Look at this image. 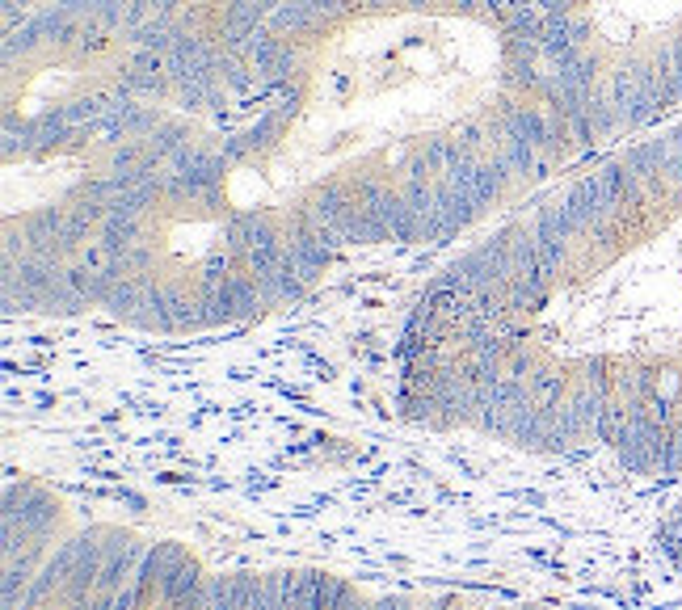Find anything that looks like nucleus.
Here are the masks:
<instances>
[{
  "label": "nucleus",
  "instance_id": "f257e3e1",
  "mask_svg": "<svg viewBox=\"0 0 682 610\" xmlns=\"http://www.w3.org/2000/svg\"><path fill=\"white\" fill-rule=\"evenodd\" d=\"M215 127L333 261L455 240L586 156L527 0H295Z\"/></svg>",
  "mask_w": 682,
  "mask_h": 610
},
{
  "label": "nucleus",
  "instance_id": "f03ea898",
  "mask_svg": "<svg viewBox=\"0 0 682 610\" xmlns=\"http://www.w3.org/2000/svg\"><path fill=\"white\" fill-rule=\"evenodd\" d=\"M400 409L682 476V118L531 194L430 282L400 341Z\"/></svg>",
  "mask_w": 682,
  "mask_h": 610
},
{
  "label": "nucleus",
  "instance_id": "7ed1b4c3",
  "mask_svg": "<svg viewBox=\"0 0 682 610\" xmlns=\"http://www.w3.org/2000/svg\"><path fill=\"white\" fill-rule=\"evenodd\" d=\"M333 266L283 211L236 186L203 118L118 207L89 303L131 329L186 337L283 312Z\"/></svg>",
  "mask_w": 682,
  "mask_h": 610
},
{
  "label": "nucleus",
  "instance_id": "20e7f679",
  "mask_svg": "<svg viewBox=\"0 0 682 610\" xmlns=\"http://www.w3.org/2000/svg\"><path fill=\"white\" fill-rule=\"evenodd\" d=\"M198 122L165 101H135L59 131L0 139L5 308L26 316L89 312L97 257L118 207Z\"/></svg>",
  "mask_w": 682,
  "mask_h": 610
},
{
  "label": "nucleus",
  "instance_id": "39448f33",
  "mask_svg": "<svg viewBox=\"0 0 682 610\" xmlns=\"http://www.w3.org/2000/svg\"><path fill=\"white\" fill-rule=\"evenodd\" d=\"M586 152L682 118V0H527Z\"/></svg>",
  "mask_w": 682,
  "mask_h": 610
},
{
  "label": "nucleus",
  "instance_id": "423d86ee",
  "mask_svg": "<svg viewBox=\"0 0 682 610\" xmlns=\"http://www.w3.org/2000/svg\"><path fill=\"white\" fill-rule=\"evenodd\" d=\"M135 101H165V85L131 0H51L5 30L0 139L59 131Z\"/></svg>",
  "mask_w": 682,
  "mask_h": 610
},
{
  "label": "nucleus",
  "instance_id": "0eeeda50",
  "mask_svg": "<svg viewBox=\"0 0 682 610\" xmlns=\"http://www.w3.org/2000/svg\"><path fill=\"white\" fill-rule=\"evenodd\" d=\"M295 0H131L173 110L228 118L262 30Z\"/></svg>",
  "mask_w": 682,
  "mask_h": 610
},
{
  "label": "nucleus",
  "instance_id": "6e6552de",
  "mask_svg": "<svg viewBox=\"0 0 682 610\" xmlns=\"http://www.w3.org/2000/svg\"><path fill=\"white\" fill-rule=\"evenodd\" d=\"M64 522V505L43 480L22 476L5 488V610L22 602L64 535Z\"/></svg>",
  "mask_w": 682,
  "mask_h": 610
},
{
  "label": "nucleus",
  "instance_id": "1a4fd4ad",
  "mask_svg": "<svg viewBox=\"0 0 682 610\" xmlns=\"http://www.w3.org/2000/svg\"><path fill=\"white\" fill-rule=\"evenodd\" d=\"M661 547H666V556H670V564L682 573V497L670 505V514H666V522H661Z\"/></svg>",
  "mask_w": 682,
  "mask_h": 610
},
{
  "label": "nucleus",
  "instance_id": "9d476101",
  "mask_svg": "<svg viewBox=\"0 0 682 610\" xmlns=\"http://www.w3.org/2000/svg\"><path fill=\"white\" fill-rule=\"evenodd\" d=\"M47 5H51V0H5V30L17 26V22H26L30 13L47 9Z\"/></svg>",
  "mask_w": 682,
  "mask_h": 610
}]
</instances>
